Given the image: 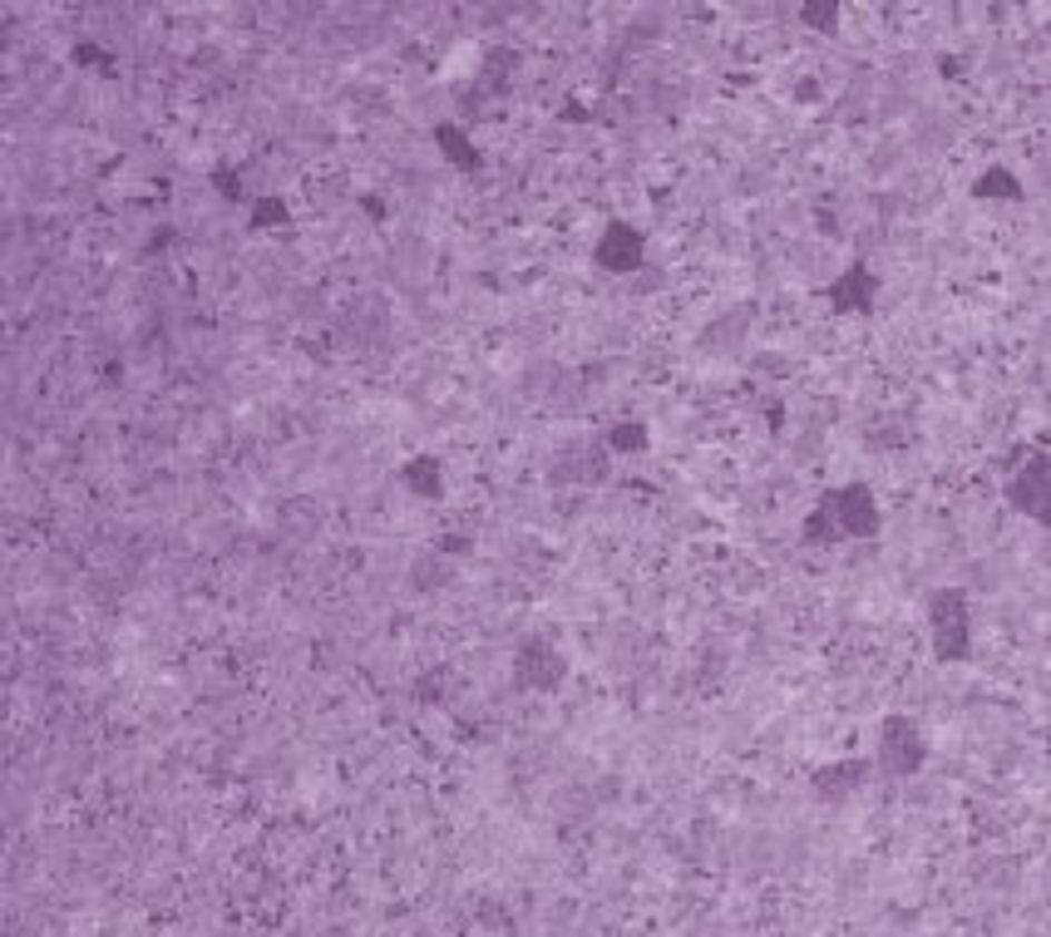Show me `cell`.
I'll return each instance as SVG.
<instances>
[{"instance_id":"obj_4","label":"cell","mask_w":1051,"mask_h":937,"mask_svg":"<svg viewBox=\"0 0 1051 937\" xmlns=\"http://www.w3.org/2000/svg\"><path fill=\"white\" fill-rule=\"evenodd\" d=\"M878 760H884L894 775H913V770L923 765V740L913 736L908 721H888V726H884V740H878Z\"/></svg>"},{"instance_id":"obj_6","label":"cell","mask_w":1051,"mask_h":937,"mask_svg":"<svg viewBox=\"0 0 1051 937\" xmlns=\"http://www.w3.org/2000/svg\"><path fill=\"white\" fill-rule=\"evenodd\" d=\"M1012 504L1022 513H1047V460H1032L1012 479Z\"/></svg>"},{"instance_id":"obj_2","label":"cell","mask_w":1051,"mask_h":937,"mask_svg":"<svg viewBox=\"0 0 1051 937\" xmlns=\"http://www.w3.org/2000/svg\"><path fill=\"white\" fill-rule=\"evenodd\" d=\"M929 632H933V651L943 661H963L967 657V602L957 588H943L929 598Z\"/></svg>"},{"instance_id":"obj_3","label":"cell","mask_w":1051,"mask_h":937,"mask_svg":"<svg viewBox=\"0 0 1051 937\" xmlns=\"http://www.w3.org/2000/svg\"><path fill=\"white\" fill-rule=\"evenodd\" d=\"M568 677V661H563V651H553L548 642H523L519 647V681L523 686H539V691H548V686H558Z\"/></svg>"},{"instance_id":"obj_8","label":"cell","mask_w":1051,"mask_h":937,"mask_svg":"<svg viewBox=\"0 0 1051 937\" xmlns=\"http://www.w3.org/2000/svg\"><path fill=\"white\" fill-rule=\"evenodd\" d=\"M405 484L415 489L420 499H440V464H435V460H410Z\"/></svg>"},{"instance_id":"obj_1","label":"cell","mask_w":1051,"mask_h":937,"mask_svg":"<svg viewBox=\"0 0 1051 937\" xmlns=\"http://www.w3.org/2000/svg\"><path fill=\"white\" fill-rule=\"evenodd\" d=\"M809 539L819 543H844V539H874L878 533V504L870 489L849 484V489H834L825 504L815 509V519L805 523Z\"/></svg>"},{"instance_id":"obj_5","label":"cell","mask_w":1051,"mask_h":937,"mask_svg":"<svg viewBox=\"0 0 1051 937\" xmlns=\"http://www.w3.org/2000/svg\"><path fill=\"white\" fill-rule=\"evenodd\" d=\"M598 262L608 272H637L642 267V233L627 227V223H612L608 233H602V243H598Z\"/></svg>"},{"instance_id":"obj_10","label":"cell","mask_w":1051,"mask_h":937,"mask_svg":"<svg viewBox=\"0 0 1051 937\" xmlns=\"http://www.w3.org/2000/svg\"><path fill=\"white\" fill-rule=\"evenodd\" d=\"M982 198H1016V178L1002 174V168H992V174H982Z\"/></svg>"},{"instance_id":"obj_11","label":"cell","mask_w":1051,"mask_h":937,"mask_svg":"<svg viewBox=\"0 0 1051 937\" xmlns=\"http://www.w3.org/2000/svg\"><path fill=\"white\" fill-rule=\"evenodd\" d=\"M608 444H617V450H637V444H647V430H612Z\"/></svg>"},{"instance_id":"obj_9","label":"cell","mask_w":1051,"mask_h":937,"mask_svg":"<svg viewBox=\"0 0 1051 937\" xmlns=\"http://www.w3.org/2000/svg\"><path fill=\"white\" fill-rule=\"evenodd\" d=\"M440 148H444V158H454V164H464V168H474L479 158L470 154V144H464V134L460 129H440Z\"/></svg>"},{"instance_id":"obj_7","label":"cell","mask_w":1051,"mask_h":937,"mask_svg":"<svg viewBox=\"0 0 1051 937\" xmlns=\"http://www.w3.org/2000/svg\"><path fill=\"white\" fill-rule=\"evenodd\" d=\"M874 292H878V282H874V272H864V267H844V277L834 282L839 312H864V306L874 302Z\"/></svg>"}]
</instances>
